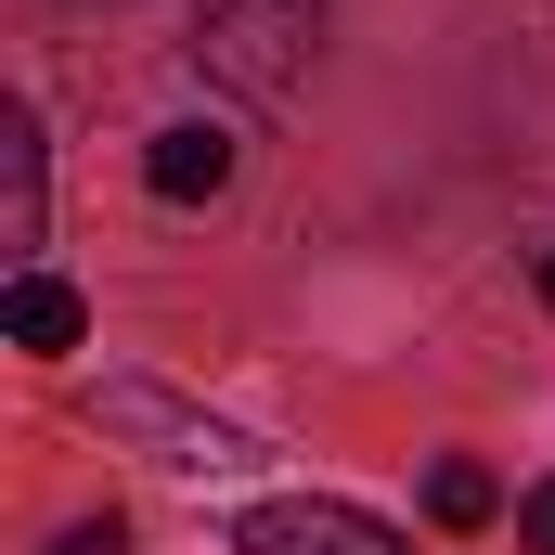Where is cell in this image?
Segmentation results:
<instances>
[{
  "mask_svg": "<svg viewBox=\"0 0 555 555\" xmlns=\"http://www.w3.org/2000/svg\"><path fill=\"white\" fill-rule=\"evenodd\" d=\"M310 39H323V0H207V78L246 91V104H284L310 78Z\"/></svg>",
  "mask_w": 555,
  "mask_h": 555,
  "instance_id": "cell-1",
  "label": "cell"
},
{
  "mask_svg": "<svg viewBox=\"0 0 555 555\" xmlns=\"http://www.w3.org/2000/svg\"><path fill=\"white\" fill-rule=\"evenodd\" d=\"M233 555H414L388 517L362 504H323V491H284V504H246L233 517Z\"/></svg>",
  "mask_w": 555,
  "mask_h": 555,
  "instance_id": "cell-2",
  "label": "cell"
},
{
  "mask_svg": "<svg viewBox=\"0 0 555 555\" xmlns=\"http://www.w3.org/2000/svg\"><path fill=\"white\" fill-rule=\"evenodd\" d=\"M142 181H155V207H220L233 194V130L220 117H168L142 142Z\"/></svg>",
  "mask_w": 555,
  "mask_h": 555,
  "instance_id": "cell-3",
  "label": "cell"
},
{
  "mask_svg": "<svg viewBox=\"0 0 555 555\" xmlns=\"http://www.w3.org/2000/svg\"><path fill=\"white\" fill-rule=\"evenodd\" d=\"M104 414H117V426H142V439H168V465H246V452H259L246 426L181 414V401H155V388H104Z\"/></svg>",
  "mask_w": 555,
  "mask_h": 555,
  "instance_id": "cell-4",
  "label": "cell"
},
{
  "mask_svg": "<svg viewBox=\"0 0 555 555\" xmlns=\"http://www.w3.org/2000/svg\"><path fill=\"white\" fill-rule=\"evenodd\" d=\"M0 336H13V349H78V336H91V310H78V284L13 272V284H0Z\"/></svg>",
  "mask_w": 555,
  "mask_h": 555,
  "instance_id": "cell-5",
  "label": "cell"
},
{
  "mask_svg": "<svg viewBox=\"0 0 555 555\" xmlns=\"http://www.w3.org/2000/svg\"><path fill=\"white\" fill-rule=\"evenodd\" d=\"M0 194H13V259L39 246V207H52V181H39V117H0Z\"/></svg>",
  "mask_w": 555,
  "mask_h": 555,
  "instance_id": "cell-6",
  "label": "cell"
},
{
  "mask_svg": "<svg viewBox=\"0 0 555 555\" xmlns=\"http://www.w3.org/2000/svg\"><path fill=\"white\" fill-rule=\"evenodd\" d=\"M491 504H504V491H491L478 465H439V478H426V517H439V530H478Z\"/></svg>",
  "mask_w": 555,
  "mask_h": 555,
  "instance_id": "cell-7",
  "label": "cell"
},
{
  "mask_svg": "<svg viewBox=\"0 0 555 555\" xmlns=\"http://www.w3.org/2000/svg\"><path fill=\"white\" fill-rule=\"evenodd\" d=\"M517 543L555 555V478H530V491H517Z\"/></svg>",
  "mask_w": 555,
  "mask_h": 555,
  "instance_id": "cell-8",
  "label": "cell"
},
{
  "mask_svg": "<svg viewBox=\"0 0 555 555\" xmlns=\"http://www.w3.org/2000/svg\"><path fill=\"white\" fill-rule=\"evenodd\" d=\"M117 543H130L117 517H78V530H52V555H117Z\"/></svg>",
  "mask_w": 555,
  "mask_h": 555,
  "instance_id": "cell-9",
  "label": "cell"
},
{
  "mask_svg": "<svg viewBox=\"0 0 555 555\" xmlns=\"http://www.w3.org/2000/svg\"><path fill=\"white\" fill-rule=\"evenodd\" d=\"M543 310H555V246H543Z\"/></svg>",
  "mask_w": 555,
  "mask_h": 555,
  "instance_id": "cell-10",
  "label": "cell"
}]
</instances>
